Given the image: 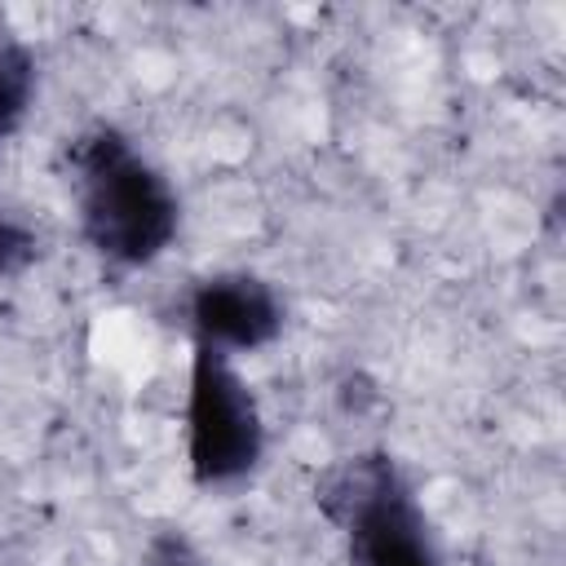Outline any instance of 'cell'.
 <instances>
[{
	"mask_svg": "<svg viewBox=\"0 0 566 566\" xmlns=\"http://www.w3.org/2000/svg\"><path fill=\"white\" fill-rule=\"evenodd\" d=\"M62 159L80 239L102 270L137 274L164 261L181 234V195L155 155L115 119H88Z\"/></svg>",
	"mask_w": 566,
	"mask_h": 566,
	"instance_id": "obj_1",
	"label": "cell"
},
{
	"mask_svg": "<svg viewBox=\"0 0 566 566\" xmlns=\"http://www.w3.org/2000/svg\"><path fill=\"white\" fill-rule=\"evenodd\" d=\"M314 504L332 522L345 566H451L411 469L385 447L323 469Z\"/></svg>",
	"mask_w": 566,
	"mask_h": 566,
	"instance_id": "obj_2",
	"label": "cell"
},
{
	"mask_svg": "<svg viewBox=\"0 0 566 566\" xmlns=\"http://www.w3.org/2000/svg\"><path fill=\"white\" fill-rule=\"evenodd\" d=\"M270 451V429L252 380L234 358L190 345L181 389V460L190 486L208 495L243 491Z\"/></svg>",
	"mask_w": 566,
	"mask_h": 566,
	"instance_id": "obj_3",
	"label": "cell"
},
{
	"mask_svg": "<svg viewBox=\"0 0 566 566\" xmlns=\"http://www.w3.org/2000/svg\"><path fill=\"white\" fill-rule=\"evenodd\" d=\"M181 323L190 345L239 363L243 354L270 349L283 336L287 301L265 274L226 265L190 279V287L181 292Z\"/></svg>",
	"mask_w": 566,
	"mask_h": 566,
	"instance_id": "obj_4",
	"label": "cell"
},
{
	"mask_svg": "<svg viewBox=\"0 0 566 566\" xmlns=\"http://www.w3.org/2000/svg\"><path fill=\"white\" fill-rule=\"evenodd\" d=\"M40 97V57L18 27L0 18V150L27 128Z\"/></svg>",
	"mask_w": 566,
	"mask_h": 566,
	"instance_id": "obj_5",
	"label": "cell"
},
{
	"mask_svg": "<svg viewBox=\"0 0 566 566\" xmlns=\"http://www.w3.org/2000/svg\"><path fill=\"white\" fill-rule=\"evenodd\" d=\"M44 256V234L40 226L0 195V283H13L22 274H31Z\"/></svg>",
	"mask_w": 566,
	"mask_h": 566,
	"instance_id": "obj_6",
	"label": "cell"
},
{
	"mask_svg": "<svg viewBox=\"0 0 566 566\" xmlns=\"http://www.w3.org/2000/svg\"><path fill=\"white\" fill-rule=\"evenodd\" d=\"M142 566H212V562L203 557V548H199L186 531L164 526V531H155V535L146 539V557H142Z\"/></svg>",
	"mask_w": 566,
	"mask_h": 566,
	"instance_id": "obj_7",
	"label": "cell"
}]
</instances>
